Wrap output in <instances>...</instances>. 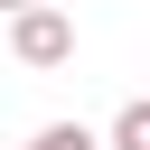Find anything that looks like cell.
<instances>
[{
  "mask_svg": "<svg viewBox=\"0 0 150 150\" xmlns=\"http://www.w3.org/2000/svg\"><path fill=\"white\" fill-rule=\"evenodd\" d=\"M9 56L19 66H75V19L56 9V0H38V9H9Z\"/></svg>",
  "mask_w": 150,
  "mask_h": 150,
  "instance_id": "obj_1",
  "label": "cell"
},
{
  "mask_svg": "<svg viewBox=\"0 0 150 150\" xmlns=\"http://www.w3.org/2000/svg\"><path fill=\"white\" fill-rule=\"evenodd\" d=\"M103 150H150V94L112 112V131H103Z\"/></svg>",
  "mask_w": 150,
  "mask_h": 150,
  "instance_id": "obj_2",
  "label": "cell"
},
{
  "mask_svg": "<svg viewBox=\"0 0 150 150\" xmlns=\"http://www.w3.org/2000/svg\"><path fill=\"white\" fill-rule=\"evenodd\" d=\"M19 150H103V141H94L84 122H47V131H28Z\"/></svg>",
  "mask_w": 150,
  "mask_h": 150,
  "instance_id": "obj_3",
  "label": "cell"
},
{
  "mask_svg": "<svg viewBox=\"0 0 150 150\" xmlns=\"http://www.w3.org/2000/svg\"><path fill=\"white\" fill-rule=\"evenodd\" d=\"M0 9H38V0H0Z\"/></svg>",
  "mask_w": 150,
  "mask_h": 150,
  "instance_id": "obj_4",
  "label": "cell"
}]
</instances>
